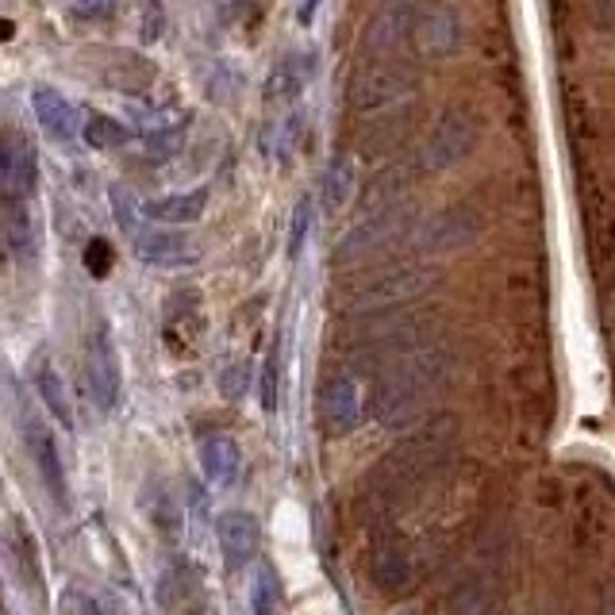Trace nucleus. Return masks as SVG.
I'll return each instance as SVG.
<instances>
[{"label": "nucleus", "instance_id": "obj_27", "mask_svg": "<svg viewBox=\"0 0 615 615\" xmlns=\"http://www.w3.org/2000/svg\"><path fill=\"white\" fill-rule=\"evenodd\" d=\"M85 273L89 278H108V270H112V262H115V254H112V243L108 239H93V243L85 246Z\"/></svg>", "mask_w": 615, "mask_h": 615}, {"label": "nucleus", "instance_id": "obj_19", "mask_svg": "<svg viewBox=\"0 0 615 615\" xmlns=\"http://www.w3.org/2000/svg\"><path fill=\"white\" fill-rule=\"evenodd\" d=\"M320 196H323V212H331V215L343 212V208L351 204V196H354V162L346 154H335L327 162Z\"/></svg>", "mask_w": 615, "mask_h": 615}, {"label": "nucleus", "instance_id": "obj_8", "mask_svg": "<svg viewBox=\"0 0 615 615\" xmlns=\"http://www.w3.org/2000/svg\"><path fill=\"white\" fill-rule=\"evenodd\" d=\"M481 231V215L473 212L470 204L446 208V212H435L427 220H420L412 228V251L420 254H451L462 251L465 243H473Z\"/></svg>", "mask_w": 615, "mask_h": 615}, {"label": "nucleus", "instance_id": "obj_20", "mask_svg": "<svg viewBox=\"0 0 615 615\" xmlns=\"http://www.w3.org/2000/svg\"><path fill=\"white\" fill-rule=\"evenodd\" d=\"M36 393L43 396V404L51 409V415L58 423H62L65 431H73V404H70V393H65L62 377L51 370V365H39L36 370Z\"/></svg>", "mask_w": 615, "mask_h": 615}, {"label": "nucleus", "instance_id": "obj_26", "mask_svg": "<svg viewBox=\"0 0 615 615\" xmlns=\"http://www.w3.org/2000/svg\"><path fill=\"white\" fill-rule=\"evenodd\" d=\"M373 577H377L381 588H401L404 581H409V562L396 558V554H377L373 558Z\"/></svg>", "mask_w": 615, "mask_h": 615}, {"label": "nucleus", "instance_id": "obj_30", "mask_svg": "<svg viewBox=\"0 0 615 615\" xmlns=\"http://www.w3.org/2000/svg\"><path fill=\"white\" fill-rule=\"evenodd\" d=\"M178 147H181V128H165V131L147 135V151H151L154 158H170Z\"/></svg>", "mask_w": 615, "mask_h": 615}, {"label": "nucleus", "instance_id": "obj_35", "mask_svg": "<svg viewBox=\"0 0 615 615\" xmlns=\"http://www.w3.org/2000/svg\"><path fill=\"white\" fill-rule=\"evenodd\" d=\"M12 36H16V23L0 16V43H8V39H12Z\"/></svg>", "mask_w": 615, "mask_h": 615}, {"label": "nucleus", "instance_id": "obj_23", "mask_svg": "<svg viewBox=\"0 0 615 615\" xmlns=\"http://www.w3.org/2000/svg\"><path fill=\"white\" fill-rule=\"evenodd\" d=\"M278 601H281V593H278V581H273V573L270 569H258V577L251 585V612L254 615H278Z\"/></svg>", "mask_w": 615, "mask_h": 615}, {"label": "nucleus", "instance_id": "obj_10", "mask_svg": "<svg viewBox=\"0 0 615 615\" xmlns=\"http://www.w3.org/2000/svg\"><path fill=\"white\" fill-rule=\"evenodd\" d=\"M85 377H89V393H93V404L104 415L115 412L123 393V373H120V351H115V339L108 331V323L93 331L89 339V354H85Z\"/></svg>", "mask_w": 615, "mask_h": 615}, {"label": "nucleus", "instance_id": "obj_18", "mask_svg": "<svg viewBox=\"0 0 615 615\" xmlns=\"http://www.w3.org/2000/svg\"><path fill=\"white\" fill-rule=\"evenodd\" d=\"M312 70H315V54H308V51L285 54L270 70V81H265V101H293V97H301L308 78H312Z\"/></svg>", "mask_w": 615, "mask_h": 615}, {"label": "nucleus", "instance_id": "obj_2", "mask_svg": "<svg viewBox=\"0 0 615 615\" xmlns=\"http://www.w3.org/2000/svg\"><path fill=\"white\" fill-rule=\"evenodd\" d=\"M435 285V273L427 265H370L359 278H351L339 289V308L351 315H373L396 308L404 301H415Z\"/></svg>", "mask_w": 615, "mask_h": 615}, {"label": "nucleus", "instance_id": "obj_17", "mask_svg": "<svg viewBox=\"0 0 615 615\" xmlns=\"http://www.w3.org/2000/svg\"><path fill=\"white\" fill-rule=\"evenodd\" d=\"M201 470L215 488H231L243 473V454L231 435H208L201 443Z\"/></svg>", "mask_w": 615, "mask_h": 615}, {"label": "nucleus", "instance_id": "obj_32", "mask_svg": "<svg viewBox=\"0 0 615 615\" xmlns=\"http://www.w3.org/2000/svg\"><path fill=\"white\" fill-rule=\"evenodd\" d=\"M243 385H246V365H235V370H228V377H223V389H228V396H243Z\"/></svg>", "mask_w": 615, "mask_h": 615}, {"label": "nucleus", "instance_id": "obj_33", "mask_svg": "<svg viewBox=\"0 0 615 615\" xmlns=\"http://www.w3.org/2000/svg\"><path fill=\"white\" fill-rule=\"evenodd\" d=\"M320 4H323V0H304V4H301V12H296V20H301L304 23V28H312V16L315 12H320Z\"/></svg>", "mask_w": 615, "mask_h": 615}, {"label": "nucleus", "instance_id": "obj_11", "mask_svg": "<svg viewBox=\"0 0 615 615\" xmlns=\"http://www.w3.org/2000/svg\"><path fill=\"white\" fill-rule=\"evenodd\" d=\"M131 246H135V258L143 265H154V270H185V265H196L201 262V246L189 243L185 235H173L165 231V223L158 228H139L131 235Z\"/></svg>", "mask_w": 615, "mask_h": 615}, {"label": "nucleus", "instance_id": "obj_14", "mask_svg": "<svg viewBox=\"0 0 615 615\" xmlns=\"http://www.w3.org/2000/svg\"><path fill=\"white\" fill-rule=\"evenodd\" d=\"M28 446H31V458H36V470L39 477L47 481V488H51V496L58 504H70V488H65V470H62V451H58L54 435L43 427V423L36 420V415H28Z\"/></svg>", "mask_w": 615, "mask_h": 615}, {"label": "nucleus", "instance_id": "obj_31", "mask_svg": "<svg viewBox=\"0 0 615 615\" xmlns=\"http://www.w3.org/2000/svg\"><path fill=\"white\" fill-rule=\"evenodd\" d=\"M143 43H158L162 39V31H165V8L158 4V0H151L147 4V12H143Z\"/></svg>", "mask_w": 615, "mask_h": 615}, {"label": "nucleus", "instance_id": "obj_9", "mask_svg": "<svg viewBox=\"0 0 615 615\" xmlns=\"http://www.w3.org/2000/svg\"><path fill=\"white\" fill-rule=\"evenodd\" d=\"M415 12L420 0H389L381 12H373V20L362 28V51L370 58H401L409 54Z\"/></svg>", "mask_w": 615, "mask_h": 615}, {"label": "nucleus", "instance_id": "obj_24", "mask_svg": "<svg viewBox=\"0 0 615 615\" xmlns=\"http://www.w3.org/2000/svg\"><path fill=\"white\" fill-rule=\"evenodd\" d=\"M112 212H115V223H120L128 235H135L143 228V204H135V196L128 189L112 185Z\"/></svg>", "mask_w": 615, "mask_h": 615}, {"label": "nucleus", "instance_id": "obj_28", "mask_svg": "<svg viewBox=\"0 0 615 615\" xmlns=\"http://www.w3.org/2000/svg\"><path fill=\"white\" fill-rule=\"evenodd\" d=\"M62 612L65 615H112L101 601H97V596L78 593V588H65L62 593Z\"/></svg>", "mask_w": 615, "mask_h": 615}, {"label": "nucleus", "instance_id": "obj_34", "mask_svg": "<svg viewBox=\"0 0 615 615\" xmlns=\"http://www.w3.org/2000/svg\"><path fill=\"white\" fill-rule=\"evenodd\" d=\"M601 16H604V23L615 31V0H601Z\"/></svg>", "mask_w": 615, "mask_h": 615}, {"label": "nucleus", "instance_id": "obj_3", "mask_svg": "<svg viewBox=\"0 0 615 615\" xmlns=\"http://www.w3.org/2000/svg\"><path fill=\"white\" fill-rule=\"evenodd\" d=\"M420 97V78L409 65L393 62V58H373L354 70L351 85H346V104L362 115H393L415 104Z\"/></svg>", "mask_w": 615, "mask_h": 615}, {"label": "nucleus", "instance_id": "obj_4", "mask_svg": "<svg viewBox=\"0 0 615 615\" xmlns=\"http://www.w3.org/2000/svg\"><path fill=\"white\" fill-rule=\"evenodd\" d=\"M415 228V215L412 204L393 196V201H381V204H365V212L354 220V228L339 239L335 246V265L346 270L354 262H365L385 246H393L396 239H409Z\"/></svg>", "mask_w": 615, "mask_h": 615}, {"label": "nucleus", "instance_id": "obj_16", "mask_svg": "<svg viewBox=\"0 0 615 615\" xmlns=\"http://www.w3.org/2000/svg\"><path fill=\"white\" fill-rule=\"evenodd\" d=\"M208 189H189V193H170V196H154L143 204V220L147 223H165V228H185L196 223L208 212Z\"/></svg>", "mask_w": 615, "mask_h": 615}, {"label": "nucleus", "instance_id": "obj_29", "mask_svg": "<svg viewBox=\"0 0 615 615\" xmlns=\"http://www.w3.org/2000/svg\"><path fill=\"white\" fill-rule=\"evenodd\" d=\"M70 12H73V20L101 23L115 12V0H70Z\"/></svg>", "mask_w": 615, "mask_h": 615}, {"label": "nucleus", "instance_id": "obj_7", "mask_svg": "<svg viewBox=\"0 0 615 615\" xmlns=\"http://www.w3.org/2000/svg\"><path fill=\"white\" fill-rule=\"evenodd\" d=\"M39 189V151L23 131L0 135V204H28Z\"/></svg>", "mask_w": 615, "mask_h": 615}, {"label": "nucleus", "instance_id": "obj_6", "mask_svg": "<svg viewBox=\"0 0 615 615\" xmlns=\"http://www.w3.org/2000/svg\"><path fill=\"white\" fill-rule=\"evenodd\" d=\"M462 16L454 12L443 0H420V12H415V28H412V58H454L462 51Z\"/></svg>", "mask_w": 615, "mask_h": 615}, {"label": "nucleus", "instance_id": "obj_1", "mask_svg": "<svg viewBox=\"0 0 615 615\" xmlns=\"http://www.w3.org/2000/svg\"><path fill=\"white\" fill-rule=\"evenodd\" d=\"M446 365L451 359L438 343H415L404 354H396L373 389V415L389 427L415 420L446 381Z\"/></svg>", "mask_w": 615, "mask_h": 615}, {"label": "nucleus", "instance_id": "obj_5", "mask_svg": "<svg viewBox=\"0 0 615 615\" xmlns=\"http://www.w3.org/2000/svg\"><path fill=\"white\" fill-rule=\"evenodd\" d=\"M477 139H481L477 115L465 112V108H451V112L438 115L435 128H431L427 139L420 143V151H415V170H423V173L454 170V165L473 154Z\"/></svg>", "mask_w": 615, "mask_h": 615}, {"label": "nucleus", "instance_id": "obj_25", "mask_svg": "<svg viewBox=\"0 0 615 615\" xmlns=\"http://www.w3.org/2000/svg\"><path fill=\"white\" fill-rule=\"evenodd\" d=\"M278 381H281V351L278 343L270 346V354H265V365H262V409L265 412H278Z\"/></svg>", "mask_w": 615, "mask_h": 615}, {"label": "nucleus", "instance_id": "obj_21", "mask_svg": "<svg viewBox=\"0 0 615 615\" xmlns=\"http://www.w3.org/2000/svg\"><path fill=\"white\" fill-rule=\"evenodd\" d=\"M81 135H85V143L93 147V151H112V147H123L131 139V128L128 123H120L115 115H104V112H93L85 120V128H81Z\"/></svg>", "mask_w": 615, "mask_h": 615}, {"label": "nucleus", "instance_id": "obj_15", "mask_svg": "<svg viewBox=\"0 0 615 615\" xmlns=\"http://www.w3.org/2000/svg\"><path fill=\"white\" fill-rule=\"evenodd\" d=\"M215 538H220V551H223V562L231 565V569H239V565H246L254 558L258 551V520L251 512H223L220 520H215Z\"/></svg>", "mask_w": 615, "mask_h": 615}, {"label": "nucleus", "instance_id": "obj_22", "mask_svg": "<svg viewBox=\"0 0 615 615\" xmlns=\"http://www.w3.org/2000/svg\"><path fill=\"white\" fill-rule=\"evenodd\" d=\"M312 223H315V208H312V196H301L293 208V223H289V258H301L304 251V243H308V235H312Z\"/></svg>", "mask_w": 615, "mask_h": 615}, {"label": "nucleus", "instance_id": "obj_12", "mask_svg": "<svg viewBox=\"0 0 615 615\" xmlns=\"http://www.w3.org/2000/svg\"><path fill=\"white\" fill-rule=\"evenodd\" d=\"M320 420L331 435H351L362 423V393H359V381H354L351 373H335V377L323 381Z\"/></svg>", "mask_w": 615, "mask_h": 615}, {"label": "nucleus", "instance_id": "obj_13", "mask_svg": "<svg viewBox=\"0 0 615 615\" xmlns=\"http://www.w3.org/2000/svg\"><path fill=\"white\" fill-rule=\"evenodd\" d=\"M31 112H36L39 128H43L54 143H73V139L81 135V128H85V123H81L78 104H73L70 97H65L62 89H54V85L31 89Z\"/></svg>", "mask_w": 615, "mask_h": 615}]
</instances>
